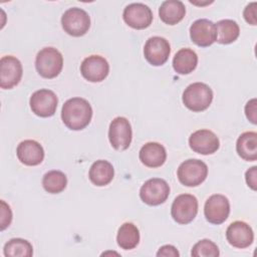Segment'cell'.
Segmentation results:
<instances>
[{
	"mask_svg": "<svg viewBox=\"0 0 257 257\" xmlns=\"http://www.w3.org/2000/svg\"><path fill=\"white\" fill-rule=\"evenodd\" d=\"M6 257H30L33 255V248L29 241L22 238L10 239L3 248Z\"/></svg>",
	"mask_w": 257,
	"mask_h": 257,
	"instance_id": "4316f807",
	"label": "cell"
},
{
	"mask_svg": "<svg viewBox=\"0 0 257 257\" xmlns=\"http://www.w3.org/2000/svg\"><path fill=\"white\" fill-rule=\"evenodd\" d=\"M198 213V200L191 194H181L175 198L172 207L171 215L179 224L186 225L191 223Z\"/></svg>",
	"mask_w": 257,
	"mask_h": 257,
	"instance_id": "8992f818",
	"label": "cell"
},
{
	"mask_svg": "<svg viewBox=\"0 0 257 257\" xmlns=\"http://www.w3.org/2000/svg\"><path fill=\"white\" fill-rule=\"evenodd\" d=\"M236 151L243 160L253 162L257 160V134L246 132L240 135L236 143Z\"/></svg>",
	"mask_w": 257,
	"mask_h": 257,
	"instance_id": "603a6c76",
	"label": "cell"
},
{
	"mask_svg": "<svg viewBox=\"0 0 257 257\" xmlns=\"http://www.w3.org/2000/svg\"><path fill=\"white\" fill-rule=\"evenodd\" d=\"M190 148L201 155H211L220 147L218 137L210 130H198L189 138Z\"/></svg>",
	"mask_w": 257,
	"mask_h": 257,
	"instance_id": "2e32d148",
	"label": "cell"
},
{
	"mask_svg": "<svg viewBox=\"0 0 257 257\" xmlns=\"http://www.w3.org/2000/svg\"><path fill=\"white\" fill-rule=\"evenodd\" d=\"M186 14V7L180 0L164 1L159 8V15L161 20L168 25H175L179 23Z\"/></svg>",
	"mask_w": 257,
	"mask_h": 257,
	"instance_id": "ffe728a7",
	"label": "cell"
},
{
	"mask_svg": "<svg viewBox=\"0 0 257 257\" xmlns=\"http://www.w3.org/2000/svg\"><path fill=\"white\" fill-rule=\"evenodd\" d=\"M124 22L134 29L148 28L153 22L151 8L143 3L128 4L122 13Z\"/></svg>",
	"mask_w": 257,
	"mask_h": 257,
	"instance_id": "4fadbf2b",
	"label": "cell"
},
{
	"mask_svg": "<svg viewBox=\"0 0 257 257\" xmlns=\"http://www.w3.org/2000/svg\"><path fill=\"white\" fill-rule=\"evenodd\" d=\"M192 41L201 47H208L217 40L216 24L208 19H198L190 27Z\"/></svg>",
	"mask_w": 257,
	"mask_h": 257,
	"instance_id": "9a60e30c",
	"label": "cell"
},
{
	"mask_svg": "<svg viewBox=\"0 0 257 257\" xmlns=\"http://www.w3.org/2000/svg\"><path fill=\"white\" fill-rule=\"evenodd\" d=\"M117 245L123 250H132L140 243V231L136 225L126 222L123 223L116 235Z\"/></svg>",
	"mask_w": 257,
	"mask_h": 257,
	"instance_id": "cb8c5ba5",
	"label": "cell"
},
{
	"mask_svg": "<svg viewBox=\"0 0 257 257\" xmlns=\"http://www.w3.org/2000/svg\"><path fill=\"white\" fill-rule=\"evenodd\" d=\"M29 103L32 112L36 115L40 117H49L56 111L58 98L52 90L42 88L32 93Z\"/></svg>",
	"mask_w": 257,
	"mask_h": 257,
	"instance_id": "9c48e42d",
	"label": "cell"
},
{
	"mask_svg": "<svg viewBox=\"0 0 257 257\" xmlns=\"http://www.w3.org/2000/svg\"><path fill=\"white\" fill-rule=\"evenodd\" d=\"M208 167L198 159H189L183 162L177 171V176L181 184L187 187H197L207 178Z\"/></svg>",
	"mask_w": 257,
	"mask_h": 257,
	"instance_id": "277c9868",
	"label": "cell"
},
{
	"mask_svg": "<svg viewBox=\"0 0 257 257\" xmlns=\"http://www.w3.org/2000/svg\"><path fill=\"white\" fill-rule=\"evenodd\" d=\"M61 25L67 34L79 37L88 31L90 27V18L87 12L83 9L72 7L62 14Z\"/></svg>",
	"mask_w": 257,
	"mask_h": 257,
	"instance_id": "5b68a950",
	"label": "cell"
},
{
	"mask_svg": "<svg viewBox=\"0 0 257 257\" xmlns=\"http://www.w3.org/2000/svg\"><path fill=\"white\" fill-rule=\"evenodd\" d=\"M230 213L229 200L221 194H215L208 198L204 206V215L211 224L219 225L225 222Z\"/></svg>",
	"mask_w": 257,
	"mask_h": 257,
	"instance_id": "7c38bea8",
	"label": "cell"
},
{
	"mask_svg": "<svg viewBox=\"0 0 257 257\" xmlns=\"http://www.w3.org/2000/svg\"><path fill=\"white\" fill-rule=\"evenodd\" d=\"M257 167H252L250 168L246 174H245V179H246V183L248 185V187H250L252 190L256 191L257 188Z\"/></svg>",
	"mask_w": 257,
	"mask_h": 257,
	"instance_id": "1f68e13d",
	"label": "cell"
},
{
	"mask_svg": "<svg viewBox=\"0 0 257 257\" xmlns=\"http://www.w3.org/2000/svg\"><path fill=\"white\" fill-rule=\"evenodd\" d=\"M92 117L90 103L81 97L67 99L61 109L63 123L72 131H80L88 125Z\"/></svg>",
	"mask_w": 257,
	"mask_h": 257,
	"instance_id": "6da1fadb",
	"label": "cell"
},
{
	"mask_svg": "<svg viewBox=\"0 0 257 257\" xmlns=\"http://www.w3.org/2000/svg\"><path fill=\"white\" fill-rule=\"evenodd\" d=\"M217 42L221 44H230L234 42L239 34L240 28L236 21L232 19H223L217 22Z\"/></svg>",
	"mask_w": 257,
	"mask_h": 257,
	"instance_id": "d4e9b609",
	"label": "cell"
},
{
	"mask_svg": "<svg viewBox=\"0 0 257 257\" xmlns=\"http://www.w3.org/2000/svg\"><path fill=\"white\" fill-rule=\"evenodd\" d=\"M81 75L90 82H100L108 75L109 64L100 55H90L80 64Z\"/></svg>",
	"mask_w": 257,
	"mask_h": 257,
	"instance_id": "5bb4252c",
	"label": "cell"
},
{
	"mask_svg": "<svg viewBox=\"0 0 257 257\" xmlns=\"http://www.w3.org/2000/svg\"><path fill=\"white\" fill-rule=\"evenodd\" d=\"M226 238L230 245L236 248L244 249L249 247L254 240L252 228L243 221L231 223L226 230Z\"/></svg>",
	"mask_w": 257,
	"mask_h": 257,
	"instance_id": "e0dca14e",
	"label": "cell"
},
{
	"mask_svg": "<svg viewBox=\"0 0 257 257\" xmlns=\"http://www.w3.org/2000/svg\"><path fill=\"white\" fill-rule=\"evenodd\" d=\"M23 73L22 64L18 58L12 55L3 56L0 59V87L11 89L21 80Z\"/></svg>",
	"mask_w": 257,
	"mask_h": 257,
	"instance_id": "30bf717a",
	"label": "cell"
},
{
	"mask_svg": "<svg viewBox=\"0 0 257 257\" xmlns=\"http://www.w3.org/2000/svg\"><path fill=\"white\" fill-rule=\"evenodd\" d=\"M183 103L192 111L200 112L207 109L213 100V91L203 82H194L183 92Z\"/></svg>",
	"mask_w": 257,
	"mask_h": 257,
	"instance_id": "7a4b0ae2",
	"label": "cell"
},
{
	"mask_svg": "<svg viewBox=\"0 0 257 257\" xmlns=\"http://www.w3.org/2000/svg\"><path fill=\"white\" fill-rule=\"evenodd\" d=\"M139 157L146 167L159 168L166 162L167 152L163 145L156 142H150L142 147Z\"/></svg>",
	"mask_w": 257,
	"mask_h": 257,
	"instance_id": "d6986e66",
	"label": "cell"
},
{
	"mask_svg": "<svg viewBox=\"0 0 257 257\" xmlns=\"http://www.w3.org/2000/svg\"><path fill=\"white\" fill-rule=\"evenodd\" d=\"M257 100L256 98L250 99L246 105H245V114L249 121H251L253 124L257 123Z\"/></svg>",
	"mask_w": 257,
	"mask_h": 257,
	"instance_id": "f546056e",
	"label": "cell"
},
{
	"mask_svg": "<svg viewBox=\"0 0 257 257\" xmlns=\"http://www.w3.org/2000/svg\"><path fill=\"white\" fill-rule=\"evenodd\" d=\"M256 6H257V3L252 2V3L248 4L243 11L244 19L246 20L247 23H249L251 25H256V23H257V21H256Z\"/></svg>",
	"mask_w": 257,
	"mask_h": 257,
	"instance_id": "4dcf8cb0",
	"label": "cell"
},
{
	"mask_svg": "<svg viewBox=\"0 0 257 257\" xmlns=\"http://www.w3.org/2000/svg\"><path fill=\"white\" fill-rule=\"evenodd\" d=\"M170 195L169 184L160 178H153L144 183L140 190V197L144 203L150 206L163 204Z\"/></svg>",
	"mask_w": 257,
	"mask_h": 257,
	"instance_id": "52a82bcc",
	"label": "cell"
},
{
	"mask_svg": "<svg viewBox=\"0 0 257 257\" xmlns=\"http://www.w3.org/2000/svg\"><path fill=\"white\" fill-rule=\"evenodd\" d=\"M198 64L197 53L190 48L180 49L174 56L173 68L179 74H189Z\"/></svg>",
	"mask_w": 257,
	"mask_h": 257,
	"instance_id": "7402d4cb",
	"label": "cell"
},
{
	"mask_svg": "<svg viewBox=\"0 0 257 257\" xmlns=\"http://www.w3.org/2000/svg\"><path fill=\"white\" fill-rule=\"evenodd\" d=\"M157 256L158 257H160V256L179 257L180 253H179V251L177 250V248L175 246H173V245H164L157 252Z\"/></svg>",
	"mask_w": 257,
	"mask_h": 257,
	"instance_id": "d6a6232c",
	"label": "cell"
},
{
	"mask_svg": "<svg viewBox=\"0 0 257 257\" xmlns=\"http://www.w3.org/2000/svg\"><path fill=\"white\" fill-rule=\"evenodd\" d=\"M18 160L26 166H37L44 159V150L42 146L33 140L21 142L16 150Z\"/></svg>",
	"mask_w": 257,
	"mask_h": 257,
	"instance_id": "ac0fdd59",
	"label": "cell"
},
{
	"mask_svg": "<svg viewBox=\"0 0 257 257\" xmlns=\"http://www.w3.org/2000/svg\"><path fill=\"white\" fill-rule=\"evenodd\" d=\"M132 126L125 117L117 116L111 120L108 128V139L113 149L117 151L126 150L132 143Z\"/></svg>",
	"mask_w": 257,
	"mask_h": 257,
	"instance_id": "ba28073f",
	"label": "cell"
},
{
	"mask_svg": "<svg viewBox=\"0 0 257 257\" xmlns=\"http://www.w3.org/2000/svg\"><path fill=\"white\" fill-rule=\"evenodd\" d=\"M171 53L169 41L161 36L149 38L144 47V55L147 61L154 66L165 64Z\"/></svg>",
	"mask_w": 257,
	"mask_h": 257,
	"instance_id": "8fae6325",
	"label": "cell"
},
{
	"mask_svg": "<svg viewBox=\"0 0 257 257\" xmlns=\"http://www.w3.org/2000/svg\"><path fill=\"white\" fill-rule=\"evenodd\" d=\"M191 255L193 257H217L220 255L218 246L209 239L198 241L192 249Z\"/></svg>",
	"mask_w": 257,
	"mask_h": 257,
	"instance_id": "83f0119b",
	"label": "cell"
},
{
	"mask_svg": "<svg viewBox=\"0 0 257 257\" xmlns=\"http://www.w3.org/2000/svg\"><path fill=\"white\" fill-rule=\"evenodd\" d=\"M114 176V170L112 165L105 160H98L94 162L88 173V177L90 182L97 186L103 187L108 185Z\"/></svg>",
	"mask_w": 257,
	"mask_h": 257,
	"instance_id": "44dd1931",
	"label": "cell"
},
{
	"mask_svg": "<svg viewBox=\"0 0 257 257\" xmlns=\"http://www.w3.org/2000/svg\"><path fill=\"white\" fill-rule=\"evenodd\" d=\"M67 185V178L61 171H49L42 179V186L47 193L58 194L62 192Z\"/></svg>",
	"mask_w": 257,
	"mask_h": 257,
	"instance_id": "484cf974",
	"label": "cell"
},
{
	"mask_svg": "<svg viewBox=\"0 0 257 257\" xmlns=\"http://www.w3.org/2000/svg\"><path fill=\"white\" fill-rule=\"evenodd\" d=\"M12 220V212L9 207L4 201H1V230L3 231L6 229Z\"/></svg>",
	"mask_w": 257,
	"mask_h": 257,
	"instance_id": "f1b7e54d",
	"label": "cell"
},
{
	"mask_svg": "<svg viewBox=\"0 0 257 257\" xmlns=\"http://www.w3.org/2000/svg\"><path fill=\"white\" fill-rule=\"evenodd\" d=\"M62 66V54L54 47H44L36 55V70L44 78L56 77L61 72Z\"/></svg>",
	"mask_w": 257,
	"mask_h": 257,
	"instance_id": "3957f363",
	"label": "cell"
}]
</instances>
